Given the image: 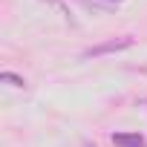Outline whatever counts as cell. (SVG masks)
I'll return each instance as SVG.
<instances>
[{
    "mask_svg": "<svg viewBox=\"0 0 147 147\" xmlns=\"http://www.w3.org/2000/svg\"><path fill=\"white\" fill-rule=\"evenodd\" d=\"M136 43V38L130 35H121V38H110V40H101L95 46H90L84 52V58H101V55H113V52H121V49H130Z\"/></svg>",
    "mask_w": 147,
    "mask_h": 147,
    "instance_id": "cell-1",
    "label": "cell"
},
{
    "mask_svg": "<svg viewBox=\"0 0 147 147\" xmlns=\"http://www.w3.org/2000/svg\"><path fill=\"white\" fill-rule=\"evenodd\" d=\"M113 144L115 147H147L144 136L138 133H113Z\"/></svg>",
    "mask_w": 147,
    "mask_h": 147,
    "instance_id": "cell-2",
    "label": "cell"
},
{
    "mask_svg": "<svg viewBox=\"0 0 147 147\" xmlns=\"http://www.w3.org/2000/svg\"><path fill=\"white\" fill-rule=\"evenodd\" d=\"M78 3L92 6V9H115L118 3H124V0H78Z\"/></svg>",
    "mask_w": 147,
    "mask_h": 147,
    "instance_id": "cell-3",
    "label": "cell"
},
{
    "mask_svg": "<svg viewBox=\"0 0 147 147\" xmlns=\"http://www.w3.org/2000/svg\"><path fill=\"white\" fill-rule=\"evenodd\" d=\"M0 81H6L9 87H18V90H26V81L20 75H15V72H0Z\"/></svg>",
    "mask_w": 147,
    "mask_h": 147,
    "instance_id": "cell-4",
    "label": "cell"
},
{
    "mask_svg": "<svg viewBox=\"0 0 147 147\" xmlns=\"http://www.w3.org/2000/svg\"><path fill=\"white\" fill-rule=\"evenodd\" d=\"M87 147H95V144H87Z\"/></svg>",
    "mask_w": 147,
    "mask_h": 147,
    "instance_id": "cell-5",
    "label": "cell"
}]
</instances>
